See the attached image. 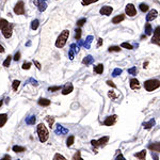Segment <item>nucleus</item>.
<instances>
[{
    "label": "nucleus",
    "instance_id": "obj_1",
    "mask_svg": "<svg viewBox=\"0 0 160 160\" xmlns=\"http://www.w3.org/2000/svg\"><path fill=\"white\" fill-rule=\"evenodd\" d=\"M37 134H39V139L42 143H45L46 141L48 140L49 138V132L47 130L46 126L43 123H39L37 125Z\"/></svg>",
    "mask_w": 160,
    "mask_h": 160
},
{
    "label": "nucleus",
    "instance_id": "obj_2",
    "mask_svg": "<svg viewBox=\"0 0 160 160\" xmlns=\"http://www.w3.org/2000/svg\"><path fill=\"white\" fill-rule=\"evenodd\" d=\"M159 87H160V80H158V79H150V80L144 82V88L148 92L154 91V90L158 89Z\"/></svg>",
    "mask_w": 160,
    "mask_h": 160
},
{
    "label": "nucleus",
    "instance_id": "obj_3",
    "mask_svg": "<svg viewBox=\"0 0 160 160\" xmlns=\"http://www.w3.org/2000/svg\"><path fill=\"white\" fill-rule=\"evenodd\" d=\"M69 30H64L61 34L59 35V37H58V39H57L56 42V46L58 47V48H62V47H64V45L66 44V41H67V39H69Z\"/></svg>",
    "mask_w": 160,
    "mask_h": 160
},
{
    "label": "nucleus",
    "instance_id": "obj_4",
    "mask_svg": "<svg viewBox=\"0 0 160 160\" xmlns=\"http://www.w3.org/2000/svg\"><path fill=\"white\" fill-rule=\"evenodd\" d=\"M14 12L17 15H23L25 13V7H24V2L23 1H18L17 4L14 8Z\"/></svg>",
    "mask_w": 160,
    "mask_h": 160
},
{
    "label": "nucleus",
    "instance_id": "obj_5",
    "mask_svg": "<svg viewBox=\"0 0 160 160\" xmlns=\"http://www.w3.org/2000/svg\"><path fill=\"white\" fill-rule=\"evenodd\" d=\"M12 31H13V25L12 24H9L4 29H2V34L6 39H9L12 35Z\"/></svg>",
    "mask_w": 160,
    "mask_h": 160
},
{
    "label": "nucleus",
    "instance_id": "obj_6",
    "mask_svg": "<svg viewBox=\"0 0 160 160\" xmlns=\"http://www.w3.org/2000/svg\"><path fill=\"white\" fill-rule=\"evenodd\" d=\"M125 12H126V14H127L128 16H130V17L134 16V15L137 14V10H136V8L134 7V4H131V3H129V4L126 6Z\"/></svg>",
    "mask_w": 160,
    "mask_h": 160
},
{
    "label": "nucleus",
    "instance_id": "obj_7",
    "mask_svg": "<svg viewBox=\"0 0 160 160\" xmlns=\"http://www.w3.org/2000/svg\"><path fill=\"white\" fill-rule=\"evenodd\" d=\"M152 42L160 45V27H157L156 29L154 30V36L152 39Z\"/></svg>",
    "mask_w": 160,
    "mask_h": 160
},
{
    "label": "nucleus",
    "instance_id": "obj_8",
    "mask_svg": "<svg viewBox=\"0 0 160 160\" xmlns=\"http://www.w3.org/2000/svg\"><path fill=\"white\" fill-rule=\"evenodd\" d=\"M116 120H118V116H116V115L108 116V118H106V121L104 122V125H106V126H112V125L115 124Z\"/></svg>",
    "mask_w": 160,
    "mask_h": 160
},
{
    "label": "nucleus",
    "instance_id": "obj_9",
    "mask_svg": "<svg viewBox=\"0 0 160 160\" xmlns=\"http://www.w3.org/2000/svg\"><path fill=\"white\" fill-rule=\"evenodd\" d=\"M33 3L35 4L36 7H37V9H39V11H41V12L45 11L46 7H47V4L45 3V1H43V0H34Z\"/></svg>",
    "mask_w": 160,
    "mask_h": 160
},
{
    "label": "nucleus",
    "instance_id": "obj_10",
    "mask_svg": "<svg viewBox=\"0 0 160 160\" xmlns=\"http://www.w3.org/2000/svg\"><path fill=\"white\" fill-rule=\"evenodd\" d=\"M55 131H56L57 134H66L67 132H69V130H67L66 128H64L62 125H60V124L57 125L56 130H55Z\"/></svg>",
    "mask_w": 160,
    "mask_h": 160
},
{
    "label": "nucleus",
    "instance_id": "obj_11",
    "mask_svg": "<svg viewBox=\"0 0 160 160\" xmlns=\"http://www.w3.org/2000/svg\"><path fill=\"white\" fill-rule=\"evenodd\" d=\"M73 89H74V87H73L72 83H67V85H64V88L62 89V94L63 95L69 94V93L73 91Z\"/></svg>",
    "mask_w": 160,
    "mask_h": 160
},
{
    "label": "nucleus",
    "instance_id": "obj_12",
    "mask_svg": "<svg viewBox=\"0 0 160 160\" xmlns=\"http://www.w3.org/2000/svg\"><path fill=\"white\" fill-rule=\"evenodd\" d=\"M112 11H113V9L111 7L106 6V7H103L100 9V14L101 15H110L112 13Z\"/></svg>",
    "mask_w": 160,
    "mask_h": 160
},
{
    "label": "nucleus",
    "instance_id": "obj_13",
    "mask_svg": "<svg viewBox=\"0 0 160 160\" xmlns=\"http://www.w3.org/2000/svg\"><path fill=\"white\" fill-rule=\"evenodd\" d=\"M157 15H158V12H157L156 10H152L150 13H148V15L146 16V20L147 21H150V20L155 19L157 17Z\"/></svg>",
    "mask_w": 160,
    "mask_h": 160
},
{
    "label": "nucleus",
    "instance_id": "obj_14",
    "mask_svg": "<svg viewBox=\"0 0 160 160\" xmlns=\"http://www.w3.org/2000/svg\"><path fill=\"white\" fill-rule=\"evenodd\" d=\"M148 148L152 150L153 152H158V153H160V142L150 144V145H148Z\"/></svg>",
    "mask_w": 160,
    "mask_h": 160
},
{
    "label": "nucleus",
    "instance_id": "obj_15",
    "mask_svg": "<svg viewBox=\"0 0 160 160\" xmlns=\"http://www.w3.org/2000/svg\"><path fill=\"white\" fill-rule=\"evenodd\" d=\"M39 106H43V107H47L50 105V100L47 99V98H39Z\"/></svg>",
    "mask_w": 160,
    "mask_h": 160
},
{
    "label": "nucleus",
    "instance_id": "obj_16",
    "mask_svg": "<svg viewBox=\"0 0 160 160\" xmlns=\"http://www.w3.org/2000/svg\"><path fill=\"white\" fill-rule=\"evenodd\" d=\"M130 88L132 90H137V89L140 88V85H139V81H138L137 79H131L130 80Z\"/></svg>",
    "mask_w": 160,
    "mask_h": 160
},
{
    "label": "nucleus",
    "instance_id": "obj_17",
    "mask_svg": "<svg viewBox=\"0 0 160 160\" xmlns=\"http://www.w3.org/2000/svg\"><path fill=\"white\" fill-rule=\"evenodd\" d=\"M8 121V115L6 113H2V114H0V127H2Z\"/></svg>",
    "mask_w": 160,
    "mask_h": 160
},
{
    "label": "nucleus",
    "instance_id": "obj_18",
    "mask_svg": "<svg viewBox=\"0 0 160 160\" xmlns=\"http://www.w3.org/2000/svg\"><path fill=\"white\" fill-rule=\"evenodd\" d=\"M125 19V16L124 15H118V16H115L113 19H112V23L113 24H120L121 21Z\"/></svg>",
    "mask_w": 160,
    "mask_h": 160
},
{
    "label": "nucleus",
    "instance_id": "obj_19",
    "mask_svg": "<svg viewBox=\"0 0 160 160\" xmlns=\"http://www.w3.org/2000/svg\"><path fill=\"white\" fill-rule=\"evenodd\" d=\"M35 122H36V118L34 115L26 118V124H28V125H34L35 124Z\"/></svg>",
    "mask_w": 160,
    "mask_h": 160
},
{
    "label": "nucleus",
    "instance_id": "obj_20",
    "mask_svg": "<svg viewBox=\"0 0 160 160\" xmlns=\"http://www.w3.org/2000/svg\"><path fill=\"white\" fill-rule=\"evenodd\" d=\"M108 141H109V137H103V138H100V139L97 141L98 146H103V145H105V144L107 143Z\"/></svg>",
    "mask_w": 160,
    "mask_h": 160
},
{
    "label": "nucleus",
    "instance_id": "obj_21",
    "mask_svg": "<svg viewBox=\"0 0 160 160\" xmlns=\"http://www.w3.org/2000/svg\"><path fill=\"white\" fill-rule=\"evenodd\" d=\"M93 61H94V59H93L91 56H88V57H85V59L82 60V63H83V64H85V65H90L91 63H93Z\"/></svg>",
    "mask_w": 160,
    "mask_h": 160
},
{
    "label": "nucleus",
    "instance_id": "obj_22",
    "mask_svg": "<svg viewBox=\"0 0 160 160\" xmlns=\"http://www.w3.org/2000/svg\"><path fill=\"white\" fill-rule=\"evenodd\" d=\"M13 152H15V153H23V152H25L26 150V148L24 146H19V145H15V146H13Z\"/></svg>",
    "mask_w": 160,
    "mask_h": 160
},
{
    "label": "nucleus",
    "instance_id": "obj_23",
    "mask_svg": "<svg viewBox=\"0 0 160 160\" xmlns=\"http://www.w3.org/2000/svg\"><path fill=\"white\" fill-rule=\"evenodd\" d=\"M92 39H93V36H91V35H89L88 37H87V39H85V47L87 49L88 48H90V45H91V43H92Z\"/></svg>",
    "mask_w": 160,
    "mask_h": 160
},
{
    "label": "nucleus",
    "instance_id": "obj_24",
    "mask_svg": "<svg viewBox=\"0 0 160 160\" xmlns=\"http://www.w3.org/2000/svg\"><path fill=\"white\" fill-rule=\"evenodd\" d=\"M103 71H104V65L103 64H98V65H96L94 67V72L96 74H101Z\"/></svg>",
    "mask_w": 160,
    "mask_h": 160
},
{
    "label": "nucleus",
    "instance_id": "obj_25",
    "mask_svg": "<svg viewBox=\"0 0 160 160\" xmlns=\"http://www.w3.org/2000/svg\"><path fill=\"white\" fill-rule=\"evenodd\" d=\"M134 156L137 157V158H139V159L143 160L144 158H145V156H146V152H145V150H142V152H140V153L136 154Z\"/></svg>",
    "mask_w": 160,
    "mask_h": 160
},
{
    "label": "nucleus",
    "instance_id": "obj_26",
    "mask_svg": "<svg viewBox=\"0 0 160 160\" xmlns=\"http://www.w3.org/2000/svg\"><path fill=\"white\" fill-rule=\"evenodd\" d=\"M74 141H75V137H74V136H69L67 141H66V145H67L69 147L72 146L73 143H74Z\"/></svg>",
    "mask_w": 160,
    "mask_h": 160
},
{
    "label": "nucleus",
    "instance_id": "obj_27",
    "mask_svg": "<svg viewBox=\"0 0 160 160\" xmlns=\"http://www.w3.org/2000/svg\"><path fill=\"white\" fill-rule=\"evenodd\" d=\"M8 25H9V23H8L6 19H3V18H1V19H0V29H1V30L4 29V28L8 26Z\"/></svg>",
    "mask_w": 160,
    "mask_h": 160
},
{
    "label": "nucleus",
    "instance_id": "obj_28",
    "mask_svg": "<svg viewBox=\"0 0 160 160\" xmlns=\"http://www.w3.org/2000/svg\"><path fill=\"white\" fill-rule=\"evenodd\" d=\"M39 21L37 19H34L31 23V29L32 30H36L37 29V27H39Z\"/></svg>",
    "mask_w": 160,
    "mask_h": 160
},
{
    "label": "nucleus",
    "instance_id": "obj_29",
    "mask_svg": "<svg viewBox=\"0 0 160 160\" xmlns=\"http://www.w3.org/2000/svg\"><path fill=\"white\" fill-rule=\"evenodd\" d=\"M19 85H20L19 80H14L13 85H12V88H13L14 91H17V90H18V88H19Z\"/></svg>",
    "mask_w": 160,
    "mask_h": 160
},
{
    "label": "nucleus",
    "instance_id": "obj_30",
    "mask_svg": "<svg viewBox=\"0 0 160 160\" xmlns=\"http://www.w3.org/2000/svg\"><path fill=\"white\" fill-rule=\"evenodd\" d=\"M52 160H66V159H65V157L62 156L61 154H58V153H57L56 155L53 156V158H52Z\"/></svg>",
    "mask_w": 160,
    "mask_h": 160
},
{
    "label": "nucleus",
    "instance_id": "obj_31",
    "mask_svg": "<svg viewBox=\"0 0 160 160\" xmlns=\"http://www.w3.org/2000/svg\"><path fill=\"white\" fill-rule=\"evenodd\" d=\"M45 120L48 122L49 126H50V127H52V125H53V123H55V118H51V116H46Z\"/></svg>",
    "mask_w": 160,
    "mask_h": 160
},
{
    "label": "nucleus",
    "instance_id": "obj_32",
    "mask_svg": "<svg viewBox=\"0 0 160 160\" xmlns=\"http://www.w3.org/2000/svg\"><path fill=\"white\" fill-rule=\"evenodd\" d=\"M11 60H12V57L9 56V57L7 58V59L4 60L3 66H6V67H8V66H10V64H11Z\"/></svg>",
    "mask_w": 160,
    "mask_h": 160
},
{
    "label": "nucleus",
    "instance_id": "obj_33",
    "mask_svg": "<svg viewBox=\"0 0 160 160\" xmlns=\"http://www.w3.org/2000/svg\"><path fill=\"white\" fill-rule=\"evenodd\" d=\"M154 125H155V121H154V120H150L148 123H145V124H144V127L147 128V129H150V128L152 127V126H154Z\"/></svg>",
    "mask_w": 160,
    "mask_h": 160
},
{
    "label": "nucleus",
    "instance_id": "obj_34",
    "mask_svg": "<svg viewBox=\"0 0 160 160\" xmlns=\"http://www.w3.org/2000/svg\"><path fill=\"white\" fill-rule=\"evenodd\" d=\"M73 160H83L81 158V153H80V152H77V153L73 156Z\"/></svg>",
    "mask_w": 160,
    "mask_h": 160
},
{
    "label": "nucleus",
    "instance_id": "obj_35",
    "mask_svg": "<svg viewBox=\"0 0 160 160\" xmlns=\"http://www.w3.org/2000/svg\"><path fill=\"white\" fill-rule=\"evenodd\" d=\"M27 83H31V85H39V82H37V80H35L34 78H29V80L27 81Z\"/></svg>",
    "mask_w": 160,
    "mask_h": 160
},
{
    "label": "nucleus",
    "instance_id": "obj_36",
    "mask_svg": "<svg viewBox=\"0 0 160 160\" xmlns=\"http://www.w3.org/2000/svg\"><path fill=\"white\" fill-rule=\"evenodd\" d=\"M145 32H146L147 35H150V33H152V28H150V24H146V25H145Z\"/></svg>",
    "mask_w": 160,
    "mask_h": 160
},
{
    "label": "nucleus",
    "instance_id": "obj_37",
    "mask_svg": "<svg viewBox=\"0 0 160 160\" xmlns=\"http://www.w3.org/2000/svg\"><path fill=\"white\" fill-rule=\"evenodd\" d=\"M140 9L142 12H146L147 10H148V6H147L146 3H141L140 4Z\"/></svg>",
    "mask_w": 160,
    "mask_h": 160
},
{
    "label": "nucleus",
    "instance_id": "obj_38",
    "mask_svg": "<svg viewBox=\"0 0 160 160\" xmlns=\"http://www.w3.org/2000/svg\"><path fill=\"white\" fill-rule=\"evenodd\" d=\"M121 48L118 47V46H111V47H109V51L112 52V51H120Z\"/></svg>",
    "mask_w": 160,
    "mask_h": 160
},
{
    "label": "nucleus",
    "instance_id": "obj_39",
    "mask_svg": "<svg viewBox=\"0 0 160 160\" xmlns=\"http://www.w3.org/2000/svg\"><path fill=\"white\" fill-rule=\"evenodd\" d=\"M80 36H81V30L80 29H76V34H75V39H80Z\"/></svg>",
    "mask_w": 160,
    "mask_h": 160
},
{
    "label": "nucleus",
    "instance_id": "obj_40",
    "mask_svg": "<svg viewBox=\"0 0 160 160\" xmlns=\"http://www.w3.org/2000/svg\"><path fill=\"white\" fill-rule=\"evenodd\" d=\"M121 73H122V69H115L114 71H113V73H112V76H113V77H116V76L120 75Z\"/></svg>",
    "mask_w": 160,
    "mask_h": 160
},
{
    "label": "nucleus",
    "instance_id": "obj_41",
    "mask_svg": "<svg viewBox=\"0 0 160 160\" xmlns=\"http://www.w3.org/2000/svg\"><path fill=\"white\" fill-rule=\"evenodd\" d=\"M21 67H23V69H29L30 67H31V63L30 62H25Z\"/></svg>",
    "mask_w": 160,
    "mask_h": 160
},
{
    "label": "nucleus",
    "instance_id": "obj_42",
    "mask_svg": "<svg viewBox=\"0 0 160 160\" xmlns=\"http://www.w3.org/2000/svg\"><path fill=\"white\" fill-rule=\"evenodd\" d=\"M60 89H61V87H50V88H48V91L55 92V91H59Z\"/></svg>",
    "mask_w": 160,
    "mask_h": 160
},
{
    "label": "nucleus",
    "instance_id": "obj_43",
    "mask_svg": "<svg viewBox=\"0 0 160 160\" xmlns=\"http://www.w3.org/2000/svg\"><path fill=\"white\" fill-rule=\"evenodd\" d=\"M128 73L131 74V75H136L137 74V67H132V69H128Z\"/></svg>",
    "mask_w": 160,
    "mask_h": 160
},
{
    "label": "nucleus",
    "instance_id": "obj_44",
    "mask_svg": "<svg viewBox=\"0 0 160 160\" xmlns=\"http://www.w3.org/2000/svg\"><path fill=\"white\" fill-rule=\"evenodd\" d=\"M85 21H87V19H85V18H81V19H79L78 21H77V25H78L79 27H81L83 24H85Z\"/></svg>",
    "mask_w": 160,
    "mask_h": 160
},
{
    "label": "nucleus",
    "instance_id": "obj_45",
    "mask_svg": "<svg viewBox=\"0 0 160 160\" xmlns=\"http://www.w3.org/2000/svg\"><path fill=\"white\" fill-rule=\"evenodd\" d=\"M122 47L127 49H132V46H131L130 44H128V43H123V44H122Z\"/></svg>",
    "mask_w": 160,
    "mask_h": 160
},
{
    "label": "nucleus",
    "instance_id": "obj_46",
    "mask_svg": "<svg viewBox=\"0 0 160 160\" xmlns=\"http://www.w3.org/2000/svg\"><path fill=\"white\" fill-rule=\"evenodd\" d=\"M109 97L110 98H112V99H115V98H116V95H115V93L113 91H110L109 92Z\"/></svg>",
    "mask_w": 160,
    "mask_h": 160
},
{
    "label": "nucleus",
    "instance_id": "obj_47",
    "mask_svg": "<svg viewBox=\"0 0 160 160\" xmlns=\"http://www.w3.org/2000/svg\"><path fill=\"white\" fill-rule=\"evenodd\" d=\"M19 59H20V52H16L15 56H14V60H15V61H18Z\"/></svg>",
    "mask_w": 160,
    "mask_h": 160
},
{
    "label": "nucleus",
    "instance_id": "obj_48",
    "mask_svg": "<svg viewBox=\"0 0 160 160\" xmlns=\"http://www.w3.org/2000/svg\"><path fill=\"white\" fill-rule=\"evenodd\" d=\"M93 1H97V0H83V1H82V3L83 4H89V3H91V2H93Z\"/></svg>",
    "mask_w": 160,
    "mask_h": 160
},
{
    "label": "nucleus",
    "instance_id": "obj_49",
    "mask_svg": "<svg viewBox=\"0 0 160 160\" xmlns=\"http://www.w3.org/2000/svg\"><path fill=\"white\" fill-rule=\"evenodd\" d=\"M115 160H125V158H124V156H123L122 154H120V155H118V157L115 158Z\"/></svg>",
    "mask_w": 160,
    "mask_h": 160
},
{
    "label": "nucleus",
    "instance_id": "obj_50",
    "mask_svg": "<svg viewBox=\"0 0 160 160\" xmlns=\"http://www.w3.org/2000/svg\"><path fill=\"white\" fill-rule=\"evenodd\" d=\"M91 144H92V145H93L94 147H97V146H98L97 141H96V140H92V141H91Z\"/></svg>",
    "mask_w": 160,
    "mask_h": 160
},
{
    "label": "nucleus",
    "instance_id": "obj_51",
    "mask_svg": "<svg viewBox=\"0 0 160 160\" xmlns=\"http://www.w3.org/2000/svg\"><path fill=\"white\" fill-rule=\"evenodd\" d=\"M1 160H11V156H9V155H4Z\"/></svg>",
    "mask_w": 160,
    "mask_h": 160
},
{
    "label": "nucleus",
    "instance_id": "obj_52",
    "mask_svg": "<svg viewBox=\"0 0 160 160\" xmlns=\"http://www.w3.org/2000/svg\"><path fill=\"white\" fill-rule=\"evenodd\" d=\"M107 85H111V87H113V88H115V85H114V83H113V82H112V81H110V80H108V81H107Z\"/></svg>",
    "mask_w": 160,
    "mask_h": 160
},
{
    "label": "nucleus",
    "instance_id": "obj_53",
    "mask_svg": "<svg viewBox=\"0 0 160 160\" xmlns=\"http://www.w3.org/2000/svg\"><path fill=\"white\" fill-rule=\"evenodd\" d=\"M152 157H153V159L154 160H159V158H158V156H157L156 154H152Z\"/></svg>",
    "mask_w": 160,
    "mask_h": 160
},
{
    "label": "nucleus",
    "instance_id": "obj_54",
    "mask_svg": "<svg viewBox=\"0 0 160 160\" xmlns=\"http://www.w3.org/2000/svg\"><path fill=\"white\" fill-rule=\"evenodd\" d=\"M34 64L36 65V67H37V69H41V67H42V66H41V64H39V63L37 62V61H34Z\"/></svg>",
    "mask_w": 160,
    "mask_h": 160
},
{
    "label": "nucleus",
    "instance_id": "obj_55",
    "mask_svg": "<svg viewBox=\"0 0 160 160\" xmlns=\"http://www.w3.org/2000/svg\"><path fill=\"white\" fill-rule=\"evenodd\" d=\"M101 44H103V39H98V44H97V46L99 47V46H101Z\"/></svg>",
    "mask_w": 160,
    "mask_h": 160
},
{
    "label": "nucleus",
    "instance_id": "obj_56",
    "mask_svg": "<svg viewBox=\"0 0 160 160\" xmlns=\"http://www.w3.org/2000/svg\"><path fill=\"white\" fill-rule=\"evenodd\" d=\"M2 52H4V48L1 45H0V53H2Z\"/></svg>",
    "mask_w": 160,
    "mask_h": 160
},
{
    "label": "nucleus",
    "instance_id": "obj_57",
    "mask_svg": "<svg viewBox=\"0 0 160 160\" xmlns=\"http://www.w3.org/2000/svg\"><path fill=\"white\" fill-rule=\"evenodd\" d=\"M2 105H3V101H2V100H0V107H1Z\"/></svg>",
    "mask_w": 160,
    "mask_h": 160
},
{
    "label": "nucleus",
    "instance_id": "obj_58",
    "mask_svg": "<svg viewBox=\"0 0 160 160\" xmlns=\"http://www.w3.org/2000/svg\"><path fill=\"white\" fill-rule=\"evenodd\" d=\"M43 1H45V0H43Z\"/></svg>",
    "mask_w": 160,
    "mask_h": 160
}]
</instances>
